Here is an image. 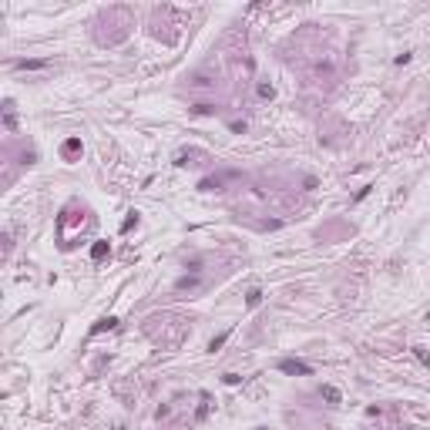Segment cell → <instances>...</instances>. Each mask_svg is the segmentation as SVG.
Returning <instances> with one entry per match:
<instances>
[{"label": "cell", "mask_w": 430, "mask_h": 430, "mask_svg": "<svg viewBox=\"0 0 430 430\" xmlns=\"http://www.w3.org/2000/svg\"><path fill=\"white\" fill-rule=\"evenodd\" d=\"M212 111H215L212 104H195V114H212Z\"/></svg>", "instance_id": "obj_14"}, {"label": "cell", "mask_w": 430, "mask_h": 430, "mask_svg": "<svg viewBox=\"0 0 430 430\" xmlns=\"http://www.w3.org/2000/svg\"><path fill=\"white\" fill-rule=\"evenodd\" d=\"M192 286H198V276H185V279H178V289H192Z\"/></svg>", "instance_id": "obj_12"}, {"label": "cell", "mask_w": 430, "mask_h": 430, "mask_svg": "<svg viewBox=\"0 0 430 430\" xmlns=\"http://www.w3.org/2000/svg\"><path fill=\"white\" fill-rule=\"evenodd\" d=\"M114 326H118V319H114V316H104V319H98V323H94L91 333H104V330H114Z\"/></svg>", "instance_id": "obj_4"}, {"label": "cell", "mask_w": 430, "mask_h": 430, "mask_svg": "<svg viewBox=\"0 0 430 430\" xmlns=\"http://www.w3.org/2000/svg\"><path fill=\"white\" fill-rule=\"evenodd\" d=\"M225 339H229V333H219V336L212 339V343H208V353H215V350H222L225 346Z\"/></svg>", "instance_id": "obj_6"}, {"label": "cell", "mask_w": 430, "mask_h": 430, "mask_svg": "<svg viewBox=\"0 0 430 430\" xmlns=\"http://www.w3.org/2000/svg\"><path fill=\"white\" fill-rule=\"evenodd\" d=\"M413 353L420 356V363H424V366H430V353H427V350H420V346H417V350H413Z\"/></svg>", "instance_id": "obj_13"}, {"label": "cell", "mask_w": 430, "mask_h": 430, "mask_svg": "<svg viewBox=\"0 0 430 430\" xmlns=\"http://www.w3.org/2000/svg\"><path fill=\"white\" fill-rule=\"evenodd\" d=\"M279 370H282V373H293V376H296V373H299V376H309V373H313V370H309V363H302V360H282Z\"/></svg>", "instance_id": "obj_1"}, {"label": "cell", "mask_w": 430, "mask_h": 430, "mask_svg": "<svg viewBox=\"0 0 430 430\" xmlns=\"http://www.w3.org/2000/svg\"><path fill=\"white\" fill-rule=\"evenodd\" d=\"M134 225H138V212H128V219L121 222V232H131Z\"/></svg>", "instance_id": "obj_9"}, {"label": "cell", "mask_w": 430, "mask_h": 430, "mask_svg": "<svg viewBox=\"0 0 430 430\" xmlns=\"http://www.w3.org/2000/svg\"><path fill=\"white\" fill-rule=\"evenodd\" d=\"M3 128L17 131V114H14V101H3Z\"/></svg>", "instance_id": "obj_2"}, {"label": "cell", "mask_w": 430, "mask_h": 430, "mask_svg": "<svg viewBox=\"0 0 430 430\" xmlns=\"http://www.w3.org/2000/svg\"><path fill=\"white\" fill-rule=\"evenodd\" d=\"M323 397H326L330 403H339V390L336 387H323Z\"/></svg>", "instance_id": "obj_11"}, {"label": "cell", "mask_w": 430, "mask_h": 430, "mask_svg": "<svg viewBox=\"0 0 430 430\" xmlns=\"http://www.w3.org/2000/svg\"><path fill=\"white\" fill-rule=\"evenodd\" d=\"M245 302H249V306H259V302H262V289H249Z\"/></svg>", "instance_id": "obj_10"}, {"label": "cell", "mask_w": 430, "mask_h": 430, "mask_svg": "<svg viewBox=\"0 0 430 430\" xmlns=\"http://www.w3.org/2000/svg\"><path fill=\"white\" fill-rule=\"evenodd\" d=\"M77 151H81V141H77V138L64 141V155H67V158H71V155H77Z\"/></svg>", "instance_id": "obj_8"}, {"label": "cell", "mask_w": 430, "mask_h": 430, "mask_svg": "<svg viewBox=\"0 0 430 430\" xmlns=\"http://www.w3.org/2000/svg\"><path fill=\"white\" fill-rule=\"evenodd\" d=\"M259 98L262 101H272V98H276V88H272V84H259Z\"/></svg>", "instance_id": "obj_7"}, {"label": "cell", "mask_w": 430, "mask_h": 430, "mask_svg": "<svg viewBox=\"0 0 430 430\" xmlns=\"http://www.w3.org/2000/svg\"><path fill=\"white\" fill-rule=\"evenodd\" d=\"M14 67L17 71H40V67H47V61H14Z\"/></svg>", "instance_id": "obj_3"}, {"label": "cell", "mask_w": 430, "mask_h": 430, "mask_svg": "<svg viewBox=\"0 0 430 430\" xmlns=\"http://www.w3.org/2000/svg\"><path fill=\"white\" fill-rule=\"evenodd\" d=\"M104 256H108V242H94V249H91V259H94V262H101Z\"/></svg>", "instance_id": "obj_5"}]
</instances>
